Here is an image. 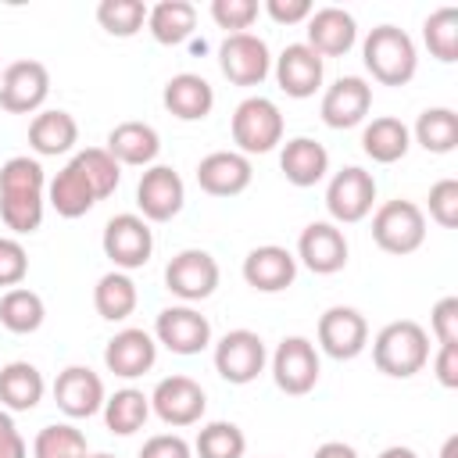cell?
Masks as SVG:
<instances>
[{"instance_id": "cell-1", "label": "cell", "mask_w": 458, "mask_h": 458, "mask_svg": "<svg viewBox=\"0 0 458 458\" xmlns=\"http://www.w3.org/2000/svg\"><path fill=\"white\" fill-rule=\"evenodd\" d=\"M47 208V175L43 165L29 154L4 161L0 168V218L11 233L25 236L43 225Z\"/></svg>"}, {"instance_id": "cell-2", "label": "cell", "mask_w": 458, "mask_h": 458, "mask_svg": "<svg viewBox=\"0 0 458 458\" xmlns=\"http://www.w3.org/2000/svg\"><path fill=\"white\" fill-rule=\"evenodd\" d=\"M372 361L390 379H411L429 361V333L411 318H397L376 333Z\"/></svg>"}, {"instance_id": "cell-3", "label": "cell", "mask_w": 458, "mask_h": 458, "mask_svg": "<svg viewBox=\"0 0 458 458\" xmlns=\"http://www.w3.org/2000/svg\"><path fill=\"white\" fill-rule=\"evenodd\" d=\"M361 57L372 79L383 86H404L415 79V68H419L415 43L397 25H376L361 43Z\"/></svg>"}, {"instance_id": "cell-4", "label": "cell", "mask_w": 458, "mask_h": 458, "mask_svg": "<svg viewBox=\"0 0 458 458\" xmlns=\"http://www.w3.org/2000/svg\"><path fill=\"white\" fill-rule=\"evenodd\" d=\"M372 240L386 254H411L426 240V215L415 200H386L372 215Z\"/></svg>"}, {"instance_id": "cell-5", "label": "cell", "mask_w": 458, "mask_h": 458, "mask_svg": "<svg viewBox=\"0 0 458 458\" xmlns=\"http://www.w3.org/2000/svg\"><path fill=\"white\" fill-rule=\"evenodd\" d=\"M233 143L240 154H268L283 143V114L268 97H247L233 111Z\"/></svg>"}, {"instance_id": "cell-6", "label": "cell", "mask_w": 458, "mask_h": 458, "mask_svg": "<svg viewBox=\"0 0 458 458\" xmlns=\"http://www.w3.org/2000/svg\"><path fill=\"white\" fill-rule=\"evenodd\" d=\"M100 247L104 254L111 258V265L118 272H132V268H143L154 254V233L147 225L143 215H132V211H122L114 218H107L104 225V236H100Z\"/></svg>"}, {"instance_id": "cell-7", "label": "cell", "mask_w": 458, "mask_h": 458, "mask_svg": "<svg viewBox=\"0 0 458 458\" xmlns=\"http://www.w3.org/2000/svg\"><path fill=\"white\" fill-rule=\"evenodd\" d=\"M265 340L254 329H229L218 344H215V372L233 383V386H247L265 372Z\"/></svg>"}, {"instance_id": "cell-8", "label": "cell", "mask_w": 458, "mask_h": 458, "mask_svg": "<svg viewBox=\"0 0 458 458\" xmlns=\"http://www.w3.org/2000/svg\"><path fill=\"white\" fill-rule=\"evenodd\" d=\"M372 204H376V179H372V172H365L358 165L340 168L326 186V211L336 225L361 222L372 211Z\"/></svg>"}, {"instance_id": "cell-9", "label": "cell", "mask_w": 458, "mask_h": 458, "mask_svg": "<svg viewBox=\"0 0 458 458\" xmlns=\"http://www.w3.org/2000/svg\"><path fill=\"white\" fill-rule=\"evenodd\" d=\"M218 68L233 86H261L272 72L268 43L254 32H233L218 47Z\"/></svg>"}, {"instance_id": "cell-10", "label": "cell", "mask_w": 458, "mask_h": 458, "mask_svg": "<svg viewBox=\"0 0 458 458\" xmlns=\"http://www.w3.org/2000/svg\"><path fill=\"white\" fill-rule=\"evenodd\" d=\"M318 351L308 336H286L279 340L276 354H272V379L283 394L290 397H304L315 390L318 383Z\"/></svg>"}, {"instance_id": "cell-11", "label": "cell", "mask_w": 458, "mask_h": 458, "mask_svg": "<svg viewBox=\"0 0 458 458\" xmlns=\"http://www.w3.org/2000/svg\"><path fill=\"white\" fill-rule=\"evenodd\" d=\"M204 408H208V394L190 376H165V379H157V386L150 394V411L165 426H175V429L200 422Z\"/></svg>"}, {"instance_id": "cell-12", "label": "cell", "mask_w": 458, "mask_h": 458, "mask_svg": "<svg viewBox=\"0 0 458 458\" xmlns=\"http://www.w3.org/2000/svg\"><path fill=\"white\" fill-rule=\"evenodd\" d=\"M50 97V72L43 61H11L0 75V107L11 114H32Z\"/></svg>"}, {"instance_id": "cell-13", "label": "cell", "mask_w": 458, "mask_h": 458, "mask_svg": "<svg viewBox=\"0 0 458 458\" xmlns=\"http://www.w3.org/2000/svg\"><path fill=\"white\" fill-rule=\"evenodd\" d=\"M215 286H218V261L200 247H186L165 265V290L186 304L211 297Z\"/></svg>"}, {"instance_id": "cell-14", "label": "cell", "mask_w": 458, "mask_h": 458, "mask_svg": "<svg viewBox=\"0 0 458 458\" xmlns=\"http://www.w3.org/2000/svg\"><path fill=\"white\" fill-rule=\"evenodd\" d=\"M154 340L161 347H168L172 354H200L208 344H211V322L190 308V304H172V308H161L157 318H154Z\"/></svg>"}, {"instance_id": "cell-15", "label": "cell", "mask_w": 458, "mask_h": 458, "mask_svg": "<svg viewBox=\"0 0 458 458\" xmlns=\"http://www.w3.org/2000/svg\"><path fill=\"white\" fill-rule=\"evenodd\" d=\"M318 347L336 358V361H351L369 347V322L358 308L347 304H333L322 311L318 318Z\"/></svg>"}, {"instance_id": "cell-16", "label": "cell", "mask_w": 458, "mask_h": 458, "mask_svg": "<svg viewBox=\"0 0 458 458\" xmlns=\"http://www.w3.org/2000/svg\"><path fill=\"white\" fill-rule=\"evenodd\" d=\"M186 186L172 165H150L136 182V208L147 222H168L182 211Z\"/></svg>"}, {"instance_id": "cell-17", "label": "cell", "mask_w": 458, "mask_h": 458, "mask_svg": "<svg viewBox=\"0 0 458 458\" xmlns=\"http://www.w3.org/2000/svg\"><path fill=\"white\" fill-rule=\"evenodd\" d=\"M297 261L315 276H333L347 265V236L336 222H311L297 236Z\"/></svg>"}, {"instance_id": "cell-18", "label": "cell", "mask_w": 458, "mask_h": 458, "mask_svg": "<svg viewBox=\"0 0 458 458\" xmlns=\"http://www.w3.org/2000/svg\"><path fill=\"white\" fill-rule=\"evenodd\" d=\"M369 107H372V86L361 75H344L333 86H326L318 114L329 129H354L365 122Z\"/></svg>"}, {"instance_id": "cell-19", "label": "cell", "mask_w": 458, "mask_h": 458, "mask_svg": "<svg viewBox=\"0 0 458 458\" xmlns=\"http://www.w3.org/2000/svg\"><path fill=\"white\" fill-rule=\"evenodd\" d=\"M54 401L68 419H89L104 408V379L86 365H68L54 379Z\"/></svg>"}, {"instance_id": "cell-20", "label": "cell", "mask_w": 458, "mask_h": 458, "mask_svg": "<svg viewBox=\"0 0 458 458\" xmlns=\"http://www.w3.org/2000/svg\"><path fill=\"white\" fill-rule=\"evenodd\" d=\"M154 361H157V340H154V333L136 329V326L114 333V336L107 340V347H104V365H107V372H114V376H122V379H136V376L150 372Z\"/></svg>"}, {"instance_id": "cell-21", "label": "cell", "mask_w": 458, "mask_h": 458, "mask_svg": "<svg viewBox=\"0 0 458 458\" xmlns=\"http://www.w3.org/2000/svg\"><path fill=\"white\" fill-rule=\"evenodd\" d=\"M250 179H254L250 157L240 150H215L197 165V186L211 197H236L250 186Z\"/></svg>"}, {"instance_id": "cell-22", "label": "cell", "mask_w": 458, "mask_h": 458, "mask_svg": "<svg viewBox=\"0 0 458 458\" xmlns=\"http://www.w3.org/2000/svg\"><path fill=\"white\" fill-rule=\"evenodd\" d=\"M322 57L308 47V43H290L283 47V54L276 57V82L286 97L304 100L315 97V89L322 86Z\"/></svg>"}, {"instance_id": "cell-23", "label": "cell", "mask_w": 458, "mask_h": 458, "mask_svg": "<svg viewBox=\"0 0 458 458\" xmlns=\"http://www.w3.org/2000/svg\"><path fill=\"white\" fill-rule=\"evenodd\" d=\"M243 279L258 293H279V290L293 286V279H297V258L286 247H279V243L254 247L243 258Z\"/></svg>"}, {"instance_id": "cell-24", "label": "cell", "mask_w": 458, "mask_h": 458, "mask_svg": "<svg viewBox=\"0 0 458 458\" xmlns=\"http://www.w3.org/2000/svg\"><path fill=\"white\" fill-rule=\"evenodd\" d=\"M304 25H308V47L318 57H344L358 43L354 14L344 7H318Z\"/></svg>"}, {"instance_id": "cell-25", "label": "cell", "mask_w": 458, "mask_h": 458, "mask_svg": "<svg viewBox=\"0 0 458 458\" xmlns=\"http://www.w3.org/2000/svg\"><path fill=\"white\" fill-rule=\"evenodd\" d=\"M168 114H175L179 122H200L211 114L215 107V89L204 75H193V72H179L165 82V93H161Z\"/></svg>"}, {"instance_id": "cell-26", "label": "cell", "mask_w": 458, "mask_h": 458, "mask_svg": "<svg viewBox=\"0 0 458 458\" xmlns=\"http://www.w3.org/2000/svg\"><path fill=\"white\" fill-rule=\"evenodd\" d=\"M118 165H136V168H150L154 157L161 154V136L154 125L147 122H122L107 132V147H104Z\"/></svg>"}, {"instance_id": "cell-27", "label": "cell", "mask_w": 458, "mask_h": 458, "mask_svg": "<svg viewBox=\"0 0 458 458\" xmlns=\"http://www.w3.org/2000/svg\"><path fill=\"white\" fill-rule=\"evenodd\" d=\"M279 168H283L286 182H293V186H301V190H304V186H315V182H322L326 172H329V150H326L318 140H311V136H293V140L283 143Z\"/></svg>"}, {"instance_id": "cell-28", "label": "cell", "mask_w": 458, "mask_h": 458, "mask_svg": "<svg viewBox=\"0 0 458 458\" xmlns=\"http://www.w3.org/2000/svg\"><path fill=\"white\" fill-rule=\"evenodd\" d=\"M97 190L89 186V179L82 175V168L75 161H68L50 182H47V204L61 215V218H82L93 204H97Z\"/></svg>"}, {"instance_id": "cell-29", "label": "cell", "mask_w": 458, "mask_h": 458, "mask_svg": "<svg viewBox=\"0 0 458 458\" xmlns=\"http://www.w3.org/2000/svg\"><path fill=\"white\" fill-rule=\"evenodd\" d=\"M75 143H79V122H75L68 111H61V107L39 111V114L29 122V147H32L39 157L68 154Z\"/></svg>"}, {"instance_id": "cell-30", "label": "cell", "mask_w": 458, "mask_h": 458, "mask_svg": "<svg viewBox=\"0 0 458 458\" xmlns=\"http://www.w3.org/2000/svg\"><path fill=\"white\" fill-rule=\"evenodd\" d=\"M47 394L43 372L32 361H7L0 369V404L7 411H32Z\"/></svg>"}, {"instance_id": "cell-31", "label": "cell", "mask_w": 458, "mask_h": 458, "mask_svg": "<svg viewBox=\"0 0 458 458\" xmlns=\"http://www.w3.org/2000/svg\"><path fill=\"white\" fill-rule=\"evenodd\" d=\"M147 29L161 47H179L197 29V7L190 0H161L147 7Z\"/></svg>"}, {"instance_id": "cell-32", "label": "cell", "mask_w": 458, "mask_h": 458, "mask_svg": "<svg viewBox=\"0 0 458 458\" xmlns=\"http://www.w3.org/2000/svg\"><path fill=\"white\" fill-rule=\"evenodd\" d=\"M408 147H411V129H408L401 118H390V114L372 118V122L365 125V132H361V150H365L372 161H379V165L401 161V157L408 154Z\"/></svg>"}, {"instance_id": "cell-33", "label": "cell", "mask_w": 458, "mask_h": 458, "mask_svg": "<svg viewBox=\"0 0 458 458\" xmlns=\"http://www.w3.org/2000/svg\"><path fill=\"white\" fill-rule=\"evenodd\" d=\"M136 301H140V293H136V283L129 279V272H118V268L104 272L97 279V286H93V308L107 322L129 318L136 311Z\"/></svg>"}, {"instance_id": "cell-34", "label": "cell", "mask_w": 458, "mask_h": 458, "mask_svg": "<svg viewBox=\"0 0 458 458\" xmlns=\"http://www.w3.org/2000/svg\"><path fill=\"white\" fill-rule=\"evenodd\" d=\"M104 422L111 433L118 437H132L136 429H143V422L150 419V397L136 386H125V390H114L107 401H104Z\"/></svg>"}, {"instance_id": "cell-35", "label": "cell", "mask_w": 458, "mask_h": 458, "mask_svg": "<svg viewBox=\"0 0 458 458\" xmlns=\"http://www.w3.org/2000/svg\"><path fill=\"white\" fill-rule=\"evenodd\" d=\"M43 318H47V304H43V297L36 290L14 286V290H7L0 297V326L7 333H18V336L36 333L43 326Z\"/></svg>"}, {"instance_id": "cell-36", "label": "cell", "mask_w": 458, "mask_h": 458, "mask_svg": "<svg viewBox=\"0 0 458 458\" xmlns=\"http://www.w3.org/2000/svg\"><path fill=\"white\" fill-rule=\"evenodd\" d=\"M411 136L429 154H451L458 147V114L451 107H426L419 114Z\"/></svg>"}, {"instance_id": "cell-37", "label": "cell", "mask_w": 458, "mask_h": 458, "mask_svg": "<svg viewBox=\"0 0 458 458\" xmlns=\"http://www.w3.org/2000/svg\"><path fill=\"white\" fill-rule=\"evenodd\" d=\"M193 451H197V458H243L247 437H243V429H240L236 422L218 419V422H208V426L197 433Z\"/></svg>"}, {"instance_id": "cell-38", "label": "cell", "mask_w": 458, "mask_h": 458, "mask_svg": "<svg viewBox=\"0 0 458 458\" xmlns=\"http://www.w3.org/2000/svg\"><path fill=\"white\" fill-rule=\"evenodd\" d=\"M97 21L107 36L129 39L147 25V4L143 0H100L97 4Z\"/></svg>"}, {"instance_id": "cell-39", "label": "cell", "mask_w": 458, "mask_h": 458, "mask_svg": "<svg viewBox=\"0 0 458 458\" xmlns=\"http://www.w3.org/2000/svg\"><path fill=\"white\" fill-rule=\"evenodd\" d=\"M422 39H426V47L437 61H444V64L458 61V11L454 7H437L422 21Z\"/></svg>"}, {"instance_id": "cell-40", "label": "cell", "mask_w": 458, "mask_h": 458, "mask_svg": "<svg viewBox=\"0 0 458 458\" xmlns=\"http://www.w3.org/2000/svg\"><path fill=\"white\" fill-rule=\"evenodd\" d=\"M32 454L36 458H86V437L82 429H75L72 422H54L43 426L32 440Z\"/></svg>"}, {"instance_id": "cell-41", "label": "cell", "mask_w": 458, "mask_h": 458, "mask_svg": "<svg viewBox=\"0 0 458 458\" xmlns=\"http://www.w3.org/2000/svg\"><path fill=\"white\" fill-rule=\"evenodd\" d=\"M72 161L82 168V175L89 179V186L97 190L100 200L118 190V182H122V165H118L104 147H86V150H79Z\"/></svg>"}, {"instance_id": "cell-42", "label": "cell", "mask_w": 458, "mask_h": 458, "mask_svg": "<svg viewBox=\"0 0 458 458\" xmlns=\"http://www.w3.org/2000/svg\"><path fill=\"white\" fill-rule=\"evenodd\" d=\"M211 18L218 29L233 32H247L258 18V0H211Z\"/></svg>"}, {"instance_id": "cell-43", "label": "cell", "mask_w": 458, "mask_h": 458, "mask_svg": "<svg viewBox=\"0 0 458 458\" xmlns=\"http://www.w3.org/2000/svg\"><path fill=\"white\" fill-rule=\"evenodd\" d=\"M429 218L444 229L458 225V179H440L429 186Z\"/></svg>"}, {"instance_id": "cell-44", "label": "cell", "mask_w": 458, "mask_h": 458, "mask_svg": "<svg viewBox=\"0 0 458 458\" xmlns=\"http://www.w3.org/2000/svg\"><path fill=\"white\" fill-rule=\"evenodd\" d=\"M25 276H29V254H25L21 240L0 236V286L14 290V286H21Z\"/></svg>"}, {"instance_id": "cell-45", "label": "cell", "mask_w": 458, "mask_h": 458, "mask_svg": "<svg viewBox=\"0 0 458 458\" xmlns=\"http://www.w3.org/2000/svg\"><path fill=\"white\" fill-rule=\"evenodd\" d=\"M429 329L437 344H458V297H440L429 311Z\"/></svg>"}, {"instance_id": "cell-46", "label": "cell", "mask_w": 458, "mask_h": 458, "mask_svg": "<svg viewBox=\"0 0 458 458\" xmlns=\"http://www.w3.org/2000/svg\"><path fill=\"white\" fill-rule=\"evenodd\" d=\"M140 458H193V447L179 433H157L140 447Z\"/></svg>"}, {"instance_id": "cell-47", "label": "cell", "mask_w": 458, "mask_h": 458, "mask_svg": "<svg viewBox=\"0 0 458 458\" xmlns=\"http://www.w3.org/2000/svg\"><path fill=\"white\" fill-rule=\"evenodd\" d=\"M265 11L279 25H297V21H308L315 7L311 0H265Z\"/></svg>"}, {"instance_id": "cell-48", "label": "cell", "mask_w": 458, "mask_h": 458, "mask_svg": "<svg viewBox=\"0 0 458 458\" xmlns=\"http://www.w3.org/2000/svg\"><path fill=\"white\" fill-rule=\"evenodd\" d=\"M433 376L447 390L458 386V344H440V351L433 358Z\"/></svg>"}, {"instance_id": "cell-49", "label": "cell", "mask_w": 458, "mask_h": 458, "mask_svg": "<svg viewBox=\"0 0 458 458\" xmlns=\"http://www.w3.org/2000/svg\"><path fill=\"white\" fill-rule=\"evenodd\" d=\"M0 458H29V447H25V437L18 433L14 419L0 408Z\"/></svg>"}, {"instance_id": "cell-50", "label": "cell", "mask_w": 458, "mask_h": 458, "mask_svg": "<svg viewBox=\"0 0 458 458\" xmlns=\"http://www.w3.org/2000/svg\"><path fill=\"white\" fill-rule=\"evenodd\" d=\"M311 458H358V451L351 444H344V440H326V444L315 447Z\"/></svg>"}, {"instance_id": "cell-51", "label": "cell", "mask_w": 458, "mask_h": 458, "mask_svg": "<svg viewBox=\"0 0 458 458\" xmlns=\"http://www.w3.org/2000/svg\"><path fill=\"white\" fill-rule=\"evenodd\" d=\"M379 458H419V454L411 447H404V444H394V447H383Z\"/></svg>"}, {"instance_id": "cell-52", "label": "cell", "mask_w": 458, "mask_h": 458, "mask_svg": "<svg viewBox=\"0 0 458 458\" xmlns=\"http://www.w3.org/2000/svg\"><path fill=\"white\" fill-rule=\"evenodd\" d=\"M454 447H458V437H447V444H444V454H440V458H454Z\"/></svg>"}, {"instance_id": "cell-53", "label": "cell", "mask_w": 458, "mask_h": 458, "mask_svg": "<svg viewBox=\"0 0 458 458\" xmlns=\"http://www.w3.org/2000/svg\"><path fill=\"white\" fill-rule=\"evenodd\" d=\"M86 458H114V454H107V451H97V454H86Z\"/></svg>"}, {"instance_id": "cell-54", "label": "cell", "mask_w": 458, "mask_h": 458, "mask_svg": "<svg viewBox=\"0 0 458 458\" xmlns=\"http://www.w3.org/2000/svg\"><path fill=\"white\" fill-rule=\"evenodd\" d=\"M0 75H4V68H0Z\"/></svg>"}]
</instances>
